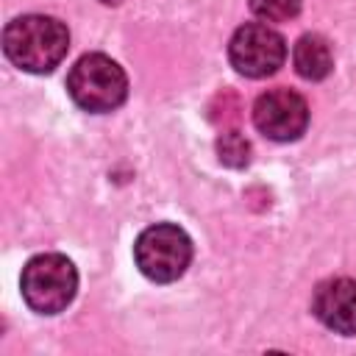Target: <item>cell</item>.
Masks as SVG:
<instances>
[{
  "label": "cell",
  "mask_w": 356,
  "mask_h": 356,
  "mask_svg": "<svg viewBox=\"0 0 356 356\" xmlns=\"http://www.w3.org/2000/svg\"><path fill=\"white\" fill-rule=\"evenodd\" d=\"M231 67L245 78H267L286 58V42L264 22H245L228 42Z\"/></svg>",
  "instance_id": "5"
},
{
  "label": "cell",
  "mask_w": 356,
  "mask_h": 356,
  "mask_svg": "<svg viewBox=\"0 0 356 356\" xmlns=\"http://www.w3.org/2000/svg\"><path fill=\"white\" fill-rule=\"evenodd\" d=\"M19 289L25 303L39 314H58L64 312L75 292H78V273L75 264L61 253H42L33 256L22 267Z\"/></svg>",
  "instance_id": "3"
},
{
  "label": "cell",
  "mask_w": 356,
  "mask_h": 356,
  "mask_svg": "<svg viewBox=\"0 0 356 356\" xmlns=\"http://www.w3.org/2000/svg\"><path fill=\"white\" fill-rule=\"evenodd\" d=\"M292 61H295L298 75L306 78V81H323L334 70L331 47L317 33H306V36L298 39V44L292 50Z\"/></svg>",
  "instance_id": "8"
},
{
  "label": "cell",
  "mask_w": 356,
  "mask_h": 356,
  "mask_svg": "<svg viewBox=\"0 0 356 356\" xmlns=\"http://www.w3.org/2000/svg\"><path fill=\"white\" fill-rule=\"evenodd\" d=\"M253 125L273 142H295L309 125V106L292 89H270L253 106Z\"/></svg>",
  "instance_id": "6"
},
{
  "label": "cell",
  "mask_w": 356,
  "mask_h": 356,
  "mask_svg": "<svg viewBox=\"0 0 356 356\" xmlns=\"http://www.w3.org/2000/svg\"><path fill=\"white\" fill-rule=\"evenodd\" d=\"M70 50L67 25L56 17L25 14L6 25L3 31V53L6 58L33 75L53 72Z\"/></svg>",
  "instance_id": "1"
},
{
  "label": "cell",
  "mask_w": 356,
  "mask_h": 356,
  "mask_svg": "<svg viewBox=\"0 0 356 356\" xmlns=\"http://www.w3.org/2000/svg\"><path fill=\"white\" fill-rule=\"evenodd\" d=\"M67 92L83 111L106 114L122 106L128 95V78L117 61L103 53H89L75 61L67 75Z\"/></svg>",
  "instance_id": "2"
},
{
  "label": "cell",
  "mask_w": 356,
  "mask_h": 356,
  "mask_svg": "<svg viewBox=\"0 0 356 356\" xmlns=\"http://www.w3.org/2000/svg\"><path fill=\"white\" fill-rule=\"evenodd\" d=\"M250 11L264 22H286L298 17L300 0H250Z\"/></svg>",
  "instance_id": "9"
},
{
  "label": "cell",
  "mask_w": 356,
  "mask_h": 356,
  "mask_svg": "<svg viewBox=\"0 0 356 356\" xmlns=\"http://www.w3.org/2000/svg\"><path fill=\"white\" fill-rule=\"evenodd\" d=\"M217 153H220V159H222L225 164H231V167H242V164H248L250 145H248V139H245L239 131H228V134L220 136V142H217Z\"/></svg>",
  "instance_id": "10"
},
{
  "label": "cell",
  "mask_w": 356,
  "mask_h": 356,
  "mask_svg": "<svg viewBox=\"0 0 356 356\" xmlns=\"http://www.w3.org/2000/svg\"><path fill=\"white\" fill-rule=\"evenodd\" d=\"M134 261L139 273L156 284L178 281L192 261V239L172 222H156L136 236Z\"/></svg>",
  "instance_id": "4"
},
{
  "label": "cell",
  "mask_w": 356,
  "mask_h": 356,
  "mask_svg": "<svg viewBox=\"0 0 356 356\" xmlns=\"http://www.w3.org/2000/svg\"><path fill=\"white\" fill-rule=\"evenodd\" d=\"M312 312L334 334H345V337L356 334V281L328 278L317 284L312 298Z\"/></svg>",
  "instance_id": "7"
}]
</instances>
